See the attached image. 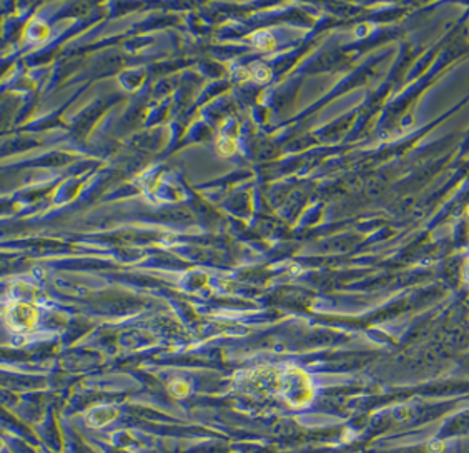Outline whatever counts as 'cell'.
I'll return each instance as SVG.
<instances>
[{"label": "cell", "mask_w": 469, "mask_h": 453, "mask_svg": "<svg viewBox=\"0 0 469 453\" xmlns=\"http://www.w3.org/2000/svg\"><path fill=\"white\" fill-rule=\"evenodd\" d=\"M466 277L469 278V265H467V268H466Z\"/></svg>", "instance_id": "7a4b0ae2"}, {"label": "cell", "mask_w": 469, "mask_h": 453, "mask_svg": "<svg viewBox=\"0 0 469 453\" xmlns=\"http://www.w3.org/2000/svg\"><path fill=\"white\" fill-rule=\"evenodd\" d=\"M429 448L434 453H439V451H442V448H444V445H442V441H434V443H431Z\"/></svg>", "instance_id": "6da1fadb"}]
</instances>
